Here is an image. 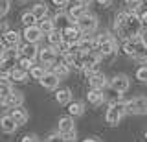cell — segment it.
I'll return each instance as SVG.
<instances>
[{
	"label": "cell",
	"mask_w": 147,
	"mask_h": 142,
	"mask_svg": "<svg viewBox=\"0 0 147 142\" xmlns=\"http://www.w3.org/2000/svg\"><path fill=\"white\" fill-rule=\"evenodd\" d=\"M123 52H125L129 57L136 59V61H140V63H147V44L144 43V39H142V33L136 35V37L127 39L125 44H123Z\"/></svg>",
	"instance_id": "1"
},
{
	"label": "cell",
	"mask_w": 147,
	"mask_h": 142,
	"mask_svg": "<svg viewBox=\"0 0 147 142\" xmlns=\"http://www.w3.org/2000/svg\"><path fill=\"white\" fill-rule=\"evenodd\" d=\"M142 28H144V24H142L140 15H136V13H127V19L118 28V33L127 41V39H131V37L140 35L142 33Z\"/></svg>",
	"instance_id": "2"
},
{
	"label": "cell",
	"mask_w": 147,
	"mask_h": 142,
	"mask_svg": "<svg viewBox=\"0 0 147 142\" xmlns=\"http://www.w3.org/2000/svg\"><path fill=\"white\" fill-rule=\"evenodd\" d=\"M94 50L99 54L101 57L112 56V54L118 50V43H116V39H114L109 31H105V33H101V35L96 37V48Z\"/></svg>",
	"instance_id": "3"
},
{
	"label": "cell",
	"mask_w": 147,
	"mask_h": 142,
	"mask_svg": "<svg viewBox=\"0 0 147 142\" xmlns=\"http://www.w3.org/2000/svg\"><path fill=\"white\" fill-rule=\"evenodd\" d=\"M123 114H127L125 113V102H112L107 109V114H105L107 124L109 126H118L119 120L123 118Z\"/></svg>",
	"instance_id": "4"
},
{
	"label": "cell",
	"mask_w": 147,
	"mask_h": 142,
	"mask_svg": "<svg viewBox=\"0 0 147 142\" xmlns=\"http://www.w3.org/2000/svg\"><path fill=\"white\" fill-rule=\"evenodd\" d=\"M76 26H77V30L81 31V35H90L98 28V19H96L94 15L85 13L83 17H79V19L76 20Z\"/></svg>",
	"instance_id": "5"
},
{
	"label": "cell",
	"mask_w": 147,
	"mask_h": 142,
	"mask_svg": "<svg viewBox=\"0 0 147 142\" xmlns=\"http://www.w3.org/2000/svg\"><path fill=\"white\" fill-rule=\"evenodd\" d=\"M125 113L129 114H147V98L136 96V98L125 102Z\"/></svg>",
	"instance_id": "6"
},
{
	"label": "cell",
	"mask_w": 147,
	"mask_h": 142,
	"mask_svg": "<svg viewBox=\"0 0 147 142\" xmlns=\"http://www.w3.org/2000/svg\"><path fill=\"white\" fill-rule=\"evenodd\" d=\"M61 35H63V43L68 44V46H76L77 41L83 37L81 31L77 30L76 24H70V26H66V28H63L61 30Z\"/></svg>",
	"instance_id": "7"
},
{
	"label": "cell",
	"mask_w": 147,
	"mask_h": 142,
	"mask_svg": "<svg viewBox=\"0 0 147 142\" xmlns=\"http://www.w3.org/2000/svg\"><path fill=\"white\" fill-rule=\"evenodd\" d=\"M110 90H114V92H127L129 90V87H131V79H129V76L125 74H118V76H114L112 79H110Z\"/></svg>",
	"instance_id": "8"
},
{
	"label": "cell",
	"mask_w": 147,
	"mask_h": 142,
	"mask_svg": "<svg viewBox=\"0 0 147 142\" xmlns=\"http://www.w3.org/2000/svg\"><path fill=\"white\" fill-rule=\"evenodd\" d=\"M2 105L6 109H15V107H22V103H24V94L20 92V90H13L11 94L7 96V98L0 100Z\"/></svg>",
	"instance_id": "9"
},
{
	"label": "cell",
	"mask_w": 147,
	"mask_h": 142,
	"mask_svg": "<svg viewBox=\"0 0 147 142\" xmlns=\"http://www.w3.org/2000/svg\"><path fill=\"white\" fill-rule=\"evenodd\" d=\"M39 59L40 63H42V67L46 65H55V61H57V50H55L53 46H46L42 50H39Z\"/></svg>",
	"instance_id": "10"
},
{
	"label": "cell",
	"mask_w": 147,
	"mask_h": 142,
	"mask_svg": "<svg viewBox=\"0 0 147 142\" xmlns=\"http://www.w3.org/2000/svg\"><path fill=\"white\" fill-rule=\"evenodd\" d=\"M79 61H81L83 68H85V67H98L99 61H101V56L96 52V50H90V52L79 54ZM83 68H81V70H83Z\"/></svg>",
	"instance_id": "11"
},
{
	"label": "cell",
	"mask_w": 147,
	"mask_h": 142,
	"mask_svg": "<svg viewBox=\"0 0 147 142\" xmlns=\"http://www.w3.org/2000/svg\"><path fill=\"white\" fill-rule=\"evenodd\" d=\"M96 48V39L88 37V35H83V37L77 41V44L74 46V50L79 54H85V52H90V50Z\"/></svg>",
	"instance_id": "12"
},
{
	"label": "cell",
	"mask_w": 147,
	"mask_h": 142,
	"mask_svg": "<svg viewBox=\"0 0 147 142\" xmlns=\"http://www.w3.org/2000/svg\"><path fill=\"white\" fill-rule=\"evenodd\" d=\"M22 37L26 39V43H31V44H37L40 39H42V33H40V30L35 26H28L24 30V33H22Z\"/></svg>",
	"instance_id": "13"
},
{
	"label": "cell",
	"mask_w": 147,
	"mask_h": 142,
	"mask_svg": "<svg viewBox=\"0 0 147 142\" xmlns=\"http://www.w3.org/2000/svg\"><path fill=\"white\" fill-rule=\"evenodd\" d=\"M4 37V46H9V48H18V43H20V37L22 35L18 31H13V30H7L6 33L2 35Z\"/></svg>",
	"instance_id": "14"
},
{
	"label": "cell",
	"mask_w": 147,
	"mask_h": 142,
	"mask_svg": "<svg viewBox=\"0 0 147 142\" xmlns=\"http://www.w3.org/2000/svg\"><path fill=\"white\" fill-rule=\"evenodd\" d=\"M39 83L44 87V89H50V90H53V89H57V85H59V77L53 74V72H44V76L39 79Z\"/></svg>",
	"instance_id": "15"
},
{
	"label": "cell",
	"mask_w": 147,
	"mask_h": 142,
	"mask_svg": "<svg viewBox=\"0 0 147 142\" xmlns=\"http://www.w3.org/2000/svg\"><path fill=\"white\" fill-rule=\"evenodd\" d=\"M37 54H39V48H37V44H31V43H26L24 46L18 48V56L24 57V59H33L37 57Z\"/></svg>",
	"instance_id": "16"
},
{
	"label": "cell",
	"mask_w": 147,
	"mask_h": 142,
	"mask_svg": "<svg viewBox=\"0 0 147 142\" xmlns=\"http://www.w3.org/2000/svg\"><path fill=\"white\" fill-rule=\"evenodd\" d=\"M88 83H90V87L92 89H96V90H101L103 92V89L109 85V81H107V77H105L103 74H94V76H90L88 77Z\"/></svg>",
	"instance_id": "17"
},
{
	"label": "cell",
	"mask_w": 147,
	"mask_h": 142,
	"mask_svg": "<svg viewBox=\"0 0 147 142\" xmlns=\"http://www.w3.org/2000/svg\"><path fill=\"white\" fill-rule=\"evenodd\" d=\"M17 124H15V120H13L11 116H9V114H4L2 118H0V129H2L4 133H15L17 131Z\"/></svg>",
	"instance_id": "18"
},
{
	"label": "cell",
	"mask_w": 147,
	"mask_h": 142,
	"mask_svg": "<svg viewBox=\"0 0 147 142\" xmlns=\"http://www.w3.org/2000/svg\"><path fill=\"white\" fill-rule=\"evenodd\" d=\"M9 116L15 120L17 126H22V124H26V122H28V113H26V109H24V107H15V109H11Z\"/></svg>",
	"instance_id": "19"
},
{
	"label": "cell",
	"mask_w": 147,
	"mask_h": 142,
	"mask_svg": "<svg viewBox=\"0 0 147 142\" xmlns=\"http://www.w3.org/2000/svg\"><path fill=\"white\" fill-rule=\"evenodd\" d=\"M55 100H57L59 105H68L72 102V90L70 89H59L55 92Z\"/></svg>",
	"instance_id": "20"
},
{
	"label": "cell",
	"mask_w": 147,
	"mask_h": 142,
	"mask_svg": "<svg viewBox=\"0 0 147 142\" xmlns=\"http://www.w3.org/2000/svg\"><path fill=\"white\" fill-rule=\"evenodd\" d=\"M37 28L40 30V33H42V35H48L50 31H53V30H55L53 19H50V17H44V19H40V20H39V26H37Z\"/></svg>",
	"instance_id": "21"
},
{
	"label": "cell",
	"mask_w": 147,
	"mask_h": 142,
	"mask_svg": "<svg viewBox=\"0 0 147 142\" xmlns=\"http://www.w3.org/2000/svg\"><path fill=\"white\" fill-rule=\"evenodd\" d=\"M68 131H74V118L72 116H63L59 118V133L64 135Z\"/></svg>",
	"instance_id": "22"
},
{
	"label": "cell",
	"mask_w": 147,
	"mask_h": 142,
	"mask_svg": "<svg viewBox=\"0 0 147 142\" xmlns=\"http://www.w3.org/2000/svg\"><path fill=\"white\" fill-rule=\"evenodd\" d=\"M7 76H9V79H11V83L13 81H26L28 79V72H24L22 68H9V72H7Z\"/></svg>",
	"instance_id": "23"
},
{
	"label": "cell",
	"mask_w": 147,
	"mask_h": 142,
	"mask_svg": "<svg viewBox=\"0 0 147 142\" xmlns=\"http://www.w3.org/2000/svg\"><path fill=\"white\" fill-rule=\"evenodd\" d=\"M86 13V6H81V4H76V6H70V10H68L66 15L70 17V19H74V22H76L79 17H83Z\"/></svg>",
	"instance_id": "24"
},
{
	"label": "cell",
	"mask_w": 147,
	"mask_h": 142,
	"mask_svg": "<svg viewBox=\"0 0 147 142\" xmlns=\"http://www.w3.org/2000/svg\"><path fill=\"white\" fill-rule=\"evenodd\" d=\"M86 98H88V103H92V105H101V103H103V100H105V96H103L101 90L90 89L88 94H86Z\"/></svg>",
	"instance_id": "25"
},
{
	"label": "cell",
	"mask_w": 147,
	"mask_h": 142,
	"mask_svg": "<svg viewBox=\"0 0 147 142\" xmlns=\"http://www.w3.org/2000/svg\"><path fill=\"white\" fill-rule=\"evenodd\" d=\"M31 15L35 17V20H40V19H44V17H48V7H46V4H42V2L35 4L33 10H31Z\"/></svg>",
	"instance_id": "26"
},
{
	"label": "cell",
	"mask_w": 147,
	"mask_h": 142,
	"mask_svg": "<svg viewBox=\"0 0 147 142\" xmlns=\"http://www.w3.org/2000/svg\"><path fill=\"white\" fill-rule=\"evenodd\" d=\"M52 72L59 77V81H61V79H64V77L70 76V67L64 65V63H59V65H53V70Z\"/></svg>",
	"instance_id": "27"
},
{
	"label": "cell",
	"mask_w": 147,
	"mask_h": 142,
	"mask_svg": "<svg viewBox=\"0 0 147 142\" xmlns=\"http://www.w3.org/2000/svg\"><path fill=\"white\" fill-rule=\"evenodd\" d=\"M85 113V105L83 102H70L68 103V114L74 118V116H81Z\"/></svg>",
	"instance_id": "28"
},
{
	"label": "cell",
	"mask_w": 147,
	"mask_h": 142,
	"mask_svg": "<svg viewBox=\"0 0 147 142\" xmlns=\"http://www.w3.org/2000/svg\"><path fill=\"white\" fill-rule=\"evenodd\" d=\"M48 41H50V44H52L53 48H57L59 44L63 43V35H61V30H53V31H50V33H48Z\"/></svg>",
	"instance_id": "29"
},
{
	"label": "cell",
	"mask_w": 147,
	"mask_h": 142,
	"mask_svg": "<svg viewBox=\"0 0 147 142\" xmlns=\"http://www.w3.org/2000/svg\"><path fill=\"white\" fill-rule=\"evenodd\" d=\"M70 17L66 15V13H57V15H55V19H53V24H59V30H61V26H64V28H66V26H70Z\"/></svg>",
	"instance_id": "30"
},
{
	"label": "cell",
	"mask_w": 147,
	"mask_h": 142,
	"mask_svg": "<svg viewBox=\"0 0 147 142\" xmlns=\"http://www.w3.org/2000/svg\"><path fill=\"white\" fill-rule=\"evenodd\" d=\"M44 72H46V70H44L42 65H33V67L30 68V76L33 77V79H40V77L44 76Z\"/></svg>",
	"instance_id": "31"
},
{
	"label": "cell",
	"mask_w": 147,
	"mask_h": 142,
	"mask_svg": "<svg viewBox=\"0 0 147 142\" xmlns=\"http://www.w3.org/2000/svg\"><path fill=\"white\" fill-rule=\"evenodd\" d=\"M22 24H24L26 26V28H28V26H35V17L33 15H31V11H24V13H22Z\"/></svg>",
	"instance_id": "32"
},
{
	"label": "cell",
	"mask_w": 147,
	"mask_h": 142,
	"mask_svg": "<svg viewBox=\"0 0 147 142\" xmlns=\"http://www.w3.org/2000/svg\"><path fill=\"white\" fill-rule=\"evenodd\" d=\"M136 79L140 81V83H147V65H142L136 70Z\"/></svg>",
	"instance_id": "33"
},
{
	"label": "cell",
	"mask_w": 147,
	"mask_h": 142,
	"mask_svg": "<svg viewBox=\"0 0 147 142\" xmlns=\"http://www.w3.org/2000/svg\"><path fill=\"white\" fill-rule=\"evenodd\" d=\"M13 92V87L11 83H0V100H4V98H7L9 94Z\"/></svg>",
	"instance_id": "34"
},
{
	"label": "cell",
	"mask_w": 147,
	"mask_h": 142,
	"mask_svg": "<svg viewBox=\"0 0 147 142\" xmlns=\"http://www.w3.org/2000/svg\"><path fill=\"white\" fill-rule=\"evenodd\" d=\"M125 4L129 6L131 13H136L138 10H140V6H142V0H125Z\"/></svg>",
	"instance_id": "35"
},
{
	"label": "cell",
	"mask_w": 147,
	"mask_h": 142,
	"mask_svg": "<svg viewBox=\"0 0 147 142\" xmlns=\"http://www.w3.org/2000/svg\"><path fill=\"white\" fill-rule=\"evenodd\" d=\"M11 7V0H0V17H4Z\"/></svg>",
	"instance_id": "36"
},
{
	"label": "cell",
	"mask_w": 147,
	"mask_h": 142,
	"mask_svg": "<svg viewBox=\"0 0 147 142\" xmlns=\"http://www.w3.org/2000/svg\"><path fill=\"white\" fill-rule=\"evenodd\" d=\"M125 19H127V13H118L116 17H114V28H119V26L123 24V22H125Z\"/></svg>",
	"instance_id": "37"
},
{
	"label": "cell",
	"mask_w": 147,
	"mask_h": 142,
	"mask_svg": "<svg viewBox=\"0 0 147 142\" xmlns=\"http://www.w3.org/2000/svg\"><path fill=\"white\" fill-rule=\"evenodd\" d=\"M33 67V61L31 59H24V57H20V67L18 68H22L24 72H30V68Z\"/></svg>",
	"instance_id": "38"
},
{
	"label": "cell",
	"mask_w": 147,
	"mask_h": 142,
	"mask_svg": "<svg viewBox=\"0 0 147 142\" xmlns=\"http://www.w3.org/2000/svg\"><path fill=\"white\" fill-rule=\"evenodd\" d=\"M46 142H64V139H63L61 133H53V135L48 137V140H46Z\"/></svg>",
	"instance_id": "39"
},
{
	"label": "cell",
	"mask_w": 147,
	"mask_h": 142,
	"mask_svg": "<svg viewBox=\"0 0 147 142\" xmlns=\"http://www.w3.org/2000/svg\"><path fill=\"white\" fill-rule=\"evenodd\" d=\"M63 139H64V142H76V129H74V131H68V133H64Z\"/></svg>",
	"instance_id": "40"
},
{
	"label": "cell",
	"mask_w": 147,
	"mask_h": 142,
	"mask_svg": "<svg viewBox=\"0 0 147 142\" xmlns=\"http://www.w3.org/2000/svg\"><path fill=\"white\" fill-rule=\"evenodd\" d=\"M53 2V6H57L59 10H61V7H66L68 4H70V0H52Z\"/></svg>",
	"instance_id": "41"
},
{
	"label": "cell",
	"mask_w": 147,
	"mask_h": 142,
	"mask_svg": "<svg viewBox=\"0 0 147 142\" xmlns=\"http://www.w3.org/2000/svg\"><path fill=\"white\" fill-rule=\"evenodd\" d=\"M22 142H39V139H37V135H26Z\"/></svg>",
	"instance_id": "42"
},
{
	"label": "cell",
	"mask_w": 147,
	"mask_h": 142,
	"mask_svg": "<svg viewBox=\"0 0 147 142\" xmlns=\"http://www.w3.org/2000/svg\"><path fill=\"white\" fill-rule=\"evenodd\" d=\"M0 83H11L9 76H7V74H0Z\"/></svg>",
	"instance_id": "43"
},
{
	"label": "cell",
	"mask_w": 147,
	"mask_h": 142,
	"mask_svg": "<svg viewBox=\"0 0 147 142\" xmlns=\"http://www.w3.org/2000/svg\"><path fill=\"white\" fill-rule=\"evenodd\" d=\"M98 2H99V6H105V7H109L110 4L114 2V0H98Z\"/></svg>",
	"instance_id": "44"
},
{
	"label": "cell",
	"mask_w": 147,
	"mask_h": 142,
	"mask_svg": "<svg viewBox=\"0 0 147 142\" xmlns=\"http://www.w3.org/2000/svg\"><path fill=\"white\" fill-rule=\"evenodd\" d=\"M4 54H6V46H4V43H2V41H0V61H2Z\"/></svg>",
	"instance_id": "45"
},
{
	"label": "cell",
	"mask_w": 147,
	"mask_h": 142,
	"mask_svg": "<svg viewBox=\"0 0 147 142\" xmlns=\"http://www.w3.org/2000/svg\"><path fill=\"white\" fill-rule=\"evenodd\" d=\"M6 31H7V24H6V22H2V24H0V35H4Z\"/></svg>",
	"instance_id": "46"
},
{
	"label": "cell",
	"mask_w": 147,
	"mask_h": 142,
	"mask_svg": "<svg viewBox=\"0 0 147 142\" xmlns=\"http://www.w3.org/2000/svg\"><path fill=\"white\" fill-rule=\"evenodd\" d=\"M92 0H77V4H81V6H86V4H90Z\"/></svg>",
	"instance_id": "47"
},
{
	"label": "cell",
	"mask_w": 147,
	"mask_h": 142,
	"mask_svg": "<svg viewBox=\"0 0 147 142\" xmlns=\"http://www.w3.org/2000/svg\"><path fill=\"white\" fill-rule=\"evenodd\" d=\"M83 142H99V140H96V139H86V140H83Z\"/></svg>",
	"instance_id": "48"
},
{
	"label": "cell",
	"mask_w": 147,
	"mask_h": 142,
	"mask_svg": "<svg viewBox=\"0 0 147 142\" xmlns=\"http://www.w3.org/2000/svg\"><path fill=\"white\" fill-rule=\"evenodd\" d=\"M142 39H144V43L147 44V33H145V35H142Z\"/></svg>",
	"instance_id": "49"
},
{
	"label": "cell",
	"mask_w": 147,
	"mask_h": 142,
	"mask_svg": "<svg viewBox=\"0 0 147 142\" xmlns=\"http://www.w3.org/2000/svg\"><path fill=\"white\" fill-rule=\"evenodd\" d=\"M0 72H2V61H0Z\"/></svg>",
	"instance_id": "50"
},
{
	"label": "cell",
	"mask_w": 147,
	"mask_h": 142,
	"mask_svg": "<svg viewBox=\"0 0 147 142\" xmlns=\"http://www.w3.org/2000/svg\"><path fill=\"white\" fill-rule=\"evenodd\" d=\"M18 2H26V0H18Z\"/></svg>",
	"instance_id": "51"
},
{
	"label": "cell",
	"mask_w": 147,
	"mask_h": 142,
	"mask_svg": "<svg viewBox=\"0 0 147 142\" xmlns=\"http://www.w3.org/2000/svg\"><path fill=\"white\" fill-rule=\"evenodd\" d=\"M145 139H147V133H145Z\"/></svg>",
	"instance_id": "52"
},
{
	"label": "cell",
	"mask_w": 147,
	"mask_h": 142,
	"mask_svg": "<svg viewBox=\"0 0 147 142\" xmlns=\"http://www.w3.org/2000/svg\"><path fill=\"white\" fill-rule=\"evenodd\" d=\"M145 2H147V0H145Z\"/></svg>",
	"instance_id": "53"
}]
</instances>
